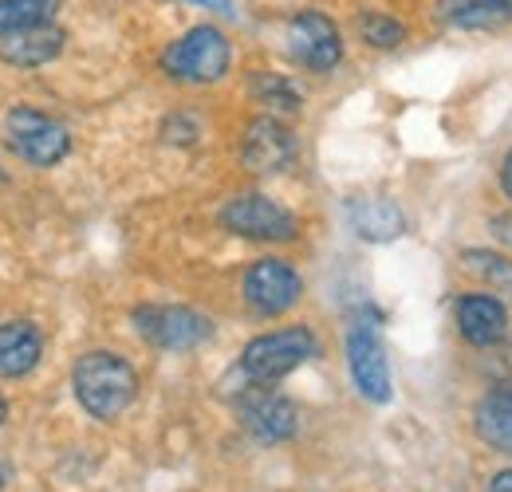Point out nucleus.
Segmentation results:
<instances>
[{
    "mask_svg": "<svg viewBox=\"0 0 512 492\" xmlns=\"http://www.w3.org/2000/svg\"><path fill=\"white\" fill-rule=\"evenodd\" d=\"M71 386H75V398L79 406L99 418V422H111L127 410L138 394V374L127 359L111 355V351H87L75 370H71Z\"/></svg>",
    "mask_w": 512,
    "mask_h": 492,
    "instance_id": "nucleus-1",
    "label": "nucleus"
},
{
    "mask_svg": "<svg viewBox=\"0 0 512 492\" xmlns=\"http://www.w3.org/2000/svg\"><path fill=\"white\" fill-rule=\"evenodd\" d=\"M316 355V335L308 327H284V331H268L256 335L253 343L241 355V374L253 386H268L296 367H304Z\"/></svg>",
    "mask_w": 512,
    "mask_h": 492,
    "instance_id": "nucleus-2",
    "label": "nucleus"
},
{
    "mask_svg": "<svg viewBox=\"0 0 512 492\" xmlns=\"http://www.w3.org/2000/svg\"><path fill=\"white\" fill-rule=\"evenodd\" d=\"M4 142L28 166H56V162H64L67 150H71L67 126L56 123L44 111H32V107H12L4 115Z\"/></svg>",
    "mask_w": 512,
    "mask_h": 492,
    "instance_id": "nucleus-3",
    "label": "nucleus"
},
{
    "mask_svg": "<svg viewBox=\"0 0 512 492\" xmlns=\"http://www.w3.org/2000/svg\"><path fill=\"white\" fill-rule=\"evenodd\" d=\"M134 327L158 351H193V347L209 343V335H213L209 315H201L193 308H178V304L138 308L134 311Z\"/></svg>",
    "mask_w": 512,
    "mask_h": 492,
    "instance_id": "nucleus-4",
    "label": "nucleus"
},
{
    "mask_svg": "<svg viewBox=\"0 0 512 492\" xmlns=\"http://www.w3.org/2000/svg\"><path fill=\"white\" fill-rule=\"evenodd\" d=\"M162 67L186 83H217L229 71V40L217 28H193L166 48Z\"/></svg>",
    "mask_w": 512,
    "mask_h": 492,
    "instance_id": "nucleus-5",
    "label": "nucleus"
},
{
    "mask_svg": "<svg viewBox=\"0 0 512 492\" xmlns=\"http://www.w3.org/2000/svg\"><path fill=\"white\" fill-rule=\"evenodd\" d=\"M221 225L229 233L249 237V241H276L280 245V241H292L296 237V217L284 205H276L272 197H264V193H241V197H233L221 209Z\"/></svg>",
    "mask_w": 512,
    "mask_h": 492,
    "instance_id": "nucleus-6",
    "label": "nucleus"
},
{
    "mask_svg": "<svg viewBox=\"0 0 512 492\" xmlns=\"http://www.w3.org/2000/svg\"><path fill=\"white\" fill-rule=\"evenodd\" d=\"M245 304L256 315H284L300 300L304 280L296 268H288L284 260H256L253 268L245 272Z\"/></svg>",
    "mask_w": 512,
    "mask_h": 492,
    "instance_id": "nucleus-7",
    "label": "nucleus"
},
{
    "mask_svg": "<svg viewBox=\"0 0 512 492\" xmlns=\"http://www.w3.org/2000/svg\"><path fill=\"white\" fill-rule=\"evenodd\" d=\"M347 367H351V378L363 398L390 402V367H386L383 339L375 335V327L355 323L347 331Z\"/></svg>",
    "mask_w": 512,
    "mask_h": 492,
    "instance_id": "nucleus-8",
    "label": "nucleus"
},
{
    "mask_svg": "<svg viewBox=\"0 0 512 492\" xmlns=\"http://www.w3.org/2000/svg\"><path fill=\"white\" fill-rule=\"evenodd\" d=\"M288 52L312 71H331L343 60V40L339 28L320 16V12H304L288 24Z\"/></svg>",
    "mask_w": 512,
    "mask_h": 492,
    "instance_id": "nucleus-9",
    "label": "nucleus"
},
{
    "mask_svg": "<svg viewBox=\"0 0 512 492\" xmlns=\"http://www.w3.org/2000/svg\"><path fill=\"white\" fill-rule=\"evenodd\" d=\"M237 410H241L245 430L253 433L256 441H264V445L288 441V437L296 433V406H292L284 394H272V390H264V386L245 390L241 402H237Z\"/></svg>",
    "mask_w": 512,
    "mask_h": 492,
    "instance_id": "nucleus-10",
    "label": "nucleus"
},
{
    "mask_svg": "<svg viewBox=\"0 0 512 492\" xmlns=\"http://www.w3.org/2000/svg\"><path fill=\"white\" fill-rule=\"evenodd\" d=\"M296 134L276 119H256L245 130V142H241V162L253 170V174H280L296 162Z\"/></svg>",
    "mask_w": 512,
    "mask_h": 492,
    "instance_id": "nucleus-11",
    "label": "nucleus"
},
{
    "mask_svg": "<svg viewBox=\"0 0 512 492\" xmlns=\"http://www.w3.org/2000/svg\"><path fill=\"white\" fill-rule=\"evenodd\" d=\"M457 331L473 343V347H493L505 339L509 331V311L497 296H461L457 300Z\"/></svg>",
    "mask_w": 512,
    "mask_h": 492,
    "instance_id": "nucleus-12",
    "label": "nucleus"
},
{
    "mask_svg": "<svg viewBox=\"0 0 512 492\" xmlns=\"http://www.w3.org/2000/svg\"><path fill=\"white\" fill-rule=\"evenodd\" d=\"M60 52H64V28H56V24H36V28L0 36V60L12 67H44Z\"/></svg>",
    "mask_w": 512,
    "mask_h": 492,
    "instance_id": "nucleus-13",
    "label": "nucleus"
},
{
    "mask_svg": "<svg viewBox=\"0 0 512 492\" xmlns=\"http://www.w3.org/2000/svg\"><path fill=\"white\" fill-rule=\"evenodd\" d=\"M347 221H351L355 237L375 241V245L402 237V229H406L402 209L394 201H386V197H355V201H347Z\"/></svg>",
    "mask_w": 512,
    "mask_h": 492,
    "instance_id": "nucleus-14",
    "label": "nucleus"
},
{
    "mask_svg": "<svg viewBox=\"0 0 512 492\" xmlns=\"http://www.w3.org/2000/svg\"><path fill=\"white\" fill-rule=\"evenodd\" d=\"M44 355V335L28 319L0 323V378H24Z\"/></svg>",
    "mask_w": 512,
    "mask_h": 492,
    "instance_id": "nucleus-15",
    "label": "nucleus"
},
{
    "mask_svg": "<svg viewBox=\"0 0 512 492\" xmlns=\"http://www.w3.org/2000/svg\"><path fill=\"white\" fill-rule=\"evenodd\" d=\"M438 16L449 28L493 32L512 24V0H438Z\"/></svg>",
    "mask_w": 512,
    "mask_h": 492,
    "instance_id": "nucleus-16",
    "label": "nucleus"
},
{
    "mask_svg": "<svg viewBox=\"0 0 512 492\" xmlns=\"http://www.w3.org/2000/svg\"><path fill=\"white\" fill-rule=\"evenodd\" d=\"M477 433L485 445L512 453V382L485 390V398L477 402Z\"/></svg>",
    "mask_w": 512,
    "mask_h": 492,
    "instance_id": "nucleus-17",
    "label": "nucleus"
},
{
    "mask_svg": "<svg viewBox=\"0 0 512 492\" xmlns=\"http://www.w3.org/2000/svg\"><path fill=\"white\" fill-rule=\"evenodd\" d=\"M249 91H253V99L264 111H280V115L300 111V87L292 79H284V75H272V71L253 75L249 79Z\"/></svg>",
    "mask_w": 512,
    "mask_h": 492,
    "instance_id": "nucleus-18",
    "label": "nucleus"
},
{
    "mask_svg": "<svg viewBox=\"0 0 512 492\" xmlns=\"http://www.w3.org/2000/svg\"><path fill=\"white\" fill-rule=\"evenodd\" d=\"M56 8H60V0H0V36L36 28V24H52Z\"/></svg>",
    "mask_w": 512,
    "mask_h": 492,
    "instance_id": "nucleus-19",
    "label": "nucleus"
},
{
    "mask_svg": "<svg viewBox=\"0 0 512 492\" xmlns=\"http://www.w3.org/2000/svg\"><path fill=\"white\" fill-rule=\"evenodd\" d=\"M465 264H469V272H477L485 284H493V288H505L512 296V260L505 256H493V252H465Z\"/></svg>",
    "mask_w": 512,
    "mask_h": 492,
    "instance_id": "nucleus-20",
    "label": "nucleus"
},
{
    "mask_svg": "<svg viewBox=\"0 0 512 492\" xmlns=\"http://www.w3.org/2000/svg\"><path fill=\"white\" fill-rule=\"evenodd\" d=\"M359 32H363V40L375 44V48H394V44H402V36H406V28H402L398 20L379 16V12L363 16V20H359Z\"/></svg>",
    "mask_w": 512,
    "mask_h": 492,
    "instance_id": "nucleus-21",
    "label": "nucleus"
},
{
    "mask_svg": "<svg viewBox=\"0 0 512 492\" xmlns=\"http://www.w3.org/2000/svg\"><path fill=\"white\" fill-rule=\"evenodd\" d=\"M190 4H201V8H209V12H217V16H237L233 0H190Z\"/></svg>",
    "mask_w": 512,
    "mask_h": 492,
    "instance_id": "nucleus-22",
    "label": "nucleus"
},
{
    "mask_svg": "<svg viewBox=\"0 0 512 492\" xmlns=\"http://www.w3.org/2000/svg\"><path fill=\"white\" fill-rule=\"evenodd\" d=\"M489 492H512V469H505V473H497V477L489 481Z\"/></svg>",
    "mask_w": 512,
    "mask_h": 492,
    "instance_id": "nucleus-23",
    "label": "nucleus"
},
{
    "mask_svg": "<svg viewBox=\"0 0 512 492\" xmlns=\"http://www.w3.org/2000/svg\"><path fill=\"white\" fill-rule=\"evenodd\" d=\"M493 233H497L501 241H509V245H512V217H497V221H493Z\"/></svg>",
    "mask_w": 512,
    "mask_h": 492,
    "instance_id": "nucleus-24",
    "label": "nucleus"
},
{
    "mask_svg": "<svg viewBox=\"0 0 512 492\" xmlns=\"http://www.w3.org/2000/svg\"><path fill=\"white\" fill-rule=\"evenodd\" d=\"M501 185H505V193L512 197V150L509 158H505V166H501Z\"/></svg>",
    "mask_w": 512,
    "mask_h": 492,
    "instance_id": "nucleus-25",
    "label": "nucleus"
},
{
    "mask_svg": "<svg viewBox=\"0 0 512 492\" xmlns=\"http://www.w3.org/2000/svg\"><path fill=\"white\" fill-rule=\"evenodd\" d=\"M4 418H8V402L0 398V426H4Z\"/></svg>",
    "mask_w": 512,
    "mask_h": 492,
    "instance_id": "nucleus-26",
    "label": "nucleus"
},
{
    "mask_svg": "<svg viewBox=\"0 0 512 492\" xmlns=\"http://www.w3.org/2000/svg\"><path fill=\"white\" fill-rule=\"evenodd\" d=\"M0 485H4V465H0Z\"/></svg>",
    "mask_w": 512,
    "mask_h": 492,
    "instance_id": "nucleus-27",
    "label": "nucleus"
}]
</instances>
